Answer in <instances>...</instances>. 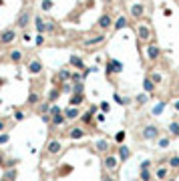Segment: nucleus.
I'll return each mask as SVG.
<instances>
[{
	"instance_id": "nucleus-12",
	"label": "nucleus",
	"mask_w": 179,
	"mask_h": 181,
	"mask_svg": "<svg viewBox=\"0 0 179 181\" xmlns=\"http://www.w3.org/2000/svg\"><path fill=\"white\" fill-rule=\"evenodd\" d=\"M26 68H28V73H30V74H40V73H42V62H40L38 59H32L30 62H28Z\"/></svg>"
},
{
	"instance_id": "nucleus-43",
	"label": "nucleus",
	"mask_w": 179,
	"mask_h": 181,
	"mask_svg": "<svg viewBox=\"0 0 179 181\" xmlns=\"http://www.w3.org/2000/svg\"><path fill=\"white\" fill-rule=\"evenodd\" d=\"M99 109H101V113H109V109H111V105H109L107 101H103V103L99 105Z\"/></svg>"
},
{
	"instance_id": "nucleus-13",
	"label": "nucleus",
	"mask_w": 179,
	"mask_h": 181,
	"mask_svg": "<svg viewBox=\"0 0 179 181\" xmlns=\"http://www.w3.org/2000/svg\"><path fill=\"white\" fill-rule=\"evenodd\" d=\"M109 149H111V143H109V141L107 139H99L97 141V143H95V151H97V153H109Z\"/></svg>"
},
{
	"instance_id": "nucleus-25",
	"label": "nucleus",
	"mask_w": 179,
	"mask_h": 181,
	"mask_svg": "<svg viewBox=\"0 0 179 181\" xmlns=\"http://www.w3.org/2000/svg\"><path fill=\"white\" fill-rule=\"evenodd\" d=\"M28 105H32V107H34V105H40V95L38 93H36V91H30V95H28Z\"/></svg>"
},
{
	"instance_id": "nucleus-18",
	"label": "nucleus",
	"mask_w": 179,
	"mask_h": 181,
	"mask_svg": "<svg viewBox=\"0 0 179 181\" xmlns=\"http://www.w3.org/2000/svg\"><path fill=\"white\" fill-rule=\"evenodd\" d=\"M155 89H157V85H155L149 77H145V79H143V91H145L147 95H153L155 93Z\"/></svg>"
},
{
	"instance_id": "nucleus-42",
	"label": "nucleus",
	"mask_w": 179,
	"mask_h": 181,
	"mask_svg": "<svg viewBox=\"0 0 179 181\" xmlns=\"http://www.w3.org/2000/svg\"><path fill=\"white\" fill-rule=\"evenodd\" d=\"M113 99H115V103H119V105H127V103H129V99H123V97H119L117 93L113 95Z\"/></svg>"
},
{
	"instance_id": "nucleus-46",
	"label": "nucleus",
	"mask_w": 179,
	"mask_h": 181,
	"mask_svg": "<svg viewBox=\"0 0 179 181\" xmlns=\"http://www.w3.org/2000/svg\"><path fill=\"white\" fill-rule=\"evenodd\" d=\"M115 141H117V143H123V141H125V131H119V133L115 135Z\"/></svg>"
},
{
	"instance_id": "nucleus-53",
	"label": "nucleus",
	"mask_w": 179,
	"mask_h": 181,
	"mask_svg": "<svg viewBox=\"0 0 179 181\" xmlns=\"http://www.w3.org/2000/svg\"><path fill=\"white\" fill-rule=\"evenodd\" d=\"M103 181H113V177H111V175L105 171V173H103Z\"/></svg>"
},
{
	"instance_id": "nucleus-48",
	"label": "nucleus",
	"mask_w": 179,
	"mask_h": 181,
	"mask_svg": "<svg viewBox=\"0 0 179 181\" xmlns=\"http://www.w3.org/2000/svg\"><path fill=\"white\" fill-rule=\"evenodd\" d=\"M149 167H151V161H149V159H145V161L139 165V169H149Z\"/></svg>"
},
{
	"instance_id": "nucleus-38",
	"label": "nucleus",
	"mask_w": 179,
	"mask_h": 181,
	"mask_svg": "<svg viewBox=\"0 0 179 181\" xmlns=\"http://www.w3.org/2000/svg\"><path fill=\"white\" fill-rule=\"evenodd\" d=\"M10 60H12V62H20V60H22V50H12V53H10Z\"/></svg>"
},
{
	"instance_id": "nucleus-39",
	"label": "nucleus",
	"mask_w": 179,
	"mask_h": 181,
	"mask_svg": "<svg viewBox=\"0 0 179 181\" xmlns=\"http://www.w3.org/2000/svg\"><path fill=\"white\" fill-rule=\"evenodd\" d=\"M48 115H50V117H56V115H62V109H60L59 105H50V111H48Z\"/></svg>"
},
{
	"instance_id": "nucleus-49",
	"label": "nucleus",
	"mask_w": 179,
	"mask_h": 181,
	"mask_svg": "<svg viewBox=\"0 0 179 181\" xmlns=\"http://www.w3.org/2000/svg\"><path fill=\"white\" fill-rule=\"evenodd\" d=\"M0 133H6V121L0 119Z\"/></svg>"
},
{
	"instance_id": "nucleus-19",
	"label": "nucleus",
	"mask_w": 179,
	"mask_h": 181,
	"mask_svg": "<svg viewBox=\"0 0 179 181\" xmlns=\"http://www.w3.org/2000/svg\"><path fill=\"white\" fill-rule=\"evenodd\" d=\"M167 175H169V167L167 165H159L157 171H155V177L159 181H167Z\"/></svg>"
},
{
	"instance_id": "nucleus-28",
	"label": "nucleus",
	"mask_w": 179,
	"mask_h": 181,
	"mask_svg": "<svg viewBox=\"0 0 179 181\" xmlns=\"http://www.w3.org/2000/svg\"><path fill=\"white\" fill-rule=\"evenodd\" d=\"M165 105H167L165 101H159V103H157V105H155V107H153V111H151V113L155 115V117H159V115L163 113V109H165Z\"/></svg>"
},
{
	"instance_id": "nucleus-15",
	"label": "nucleus",
	"mask_w": 179,
	"mask_h": 181,
	"mask_svg": "<svg viewBox=\"0 0 179 181\" xmlns=\"http://www.w3.org/2000/svg\"><path fill=\"white\" fill-rule=\"evenodd\" d=\"M28 22H30V10H22L18 16V22H16V26L18 28H26Z\"/></svg>"
},
{
	"instance_id": "nucleus-36",
	"label": "nucleus",
	"mask_w": 179,
	"mask_h": 181,
	"mask_svg": "<svg viewBox=\"0 0 179 181\" xmlns=\"http://www.w3.org/2000/svg\"><path fill=\"white\" fill-rule=\"evenodd\" d=\"M53 6H54V2H53V0H42V2H40V8H42L44 12L53 10Z\"/></svg>"
},
{
	"instance_id": "nucleus-7",
	"label": "nucleus",
	"mask_w": 179,
	"mask_h": 181,
	"mask_svg": "<svg viewBox=\"0 0 179 181\" xmlns=\"http://www.w3.org/2000/svg\"><path fill=\"white\" fill-rule=\"evenodd\" d=\"M129 14H131L133 18H141V16L145 14V4H143V2H135V4H131Z\"/></svg>"
},
{
	"instance_id": "nucleus-30",
	"label": "nucleus",
	"mask_w": 179,
	"mask_h": 181,
	"mask_svg": "<svg viewBox=\"0 0 179 181\" xmlns=\"http://www.w3.org/2000/svg\"><path fill=\"white\" fill-rule=\"evenodd\" d=\"M157 145H159V149H167L171 145V139H169V137H159V139H157Z\"/></svg>"
},
{
	"instance_id": "nucleus-45",
	"label": "nucleus",
	"mask_w": 179,
	"mask_h": 181,
	"mask_svg": "<svg viewBox=\"0 0 179 181\" xmlns=\"http://www.w3.org/2000/svg\"><path fill=\"white\" fill-rule=\"evenodd\" d=\"M71 80H73V83H80V80H85V79H83V74H80V73H73Z\"/></svg>"
},
{
	"instance_id": "nucleus-34",
	"label": "nucleus",
	"mask_w": 179,
	"mask_h": 181,
	"mask_svg": "<svg viewBox=\"0 0 179 181\" xmlns=\"http://www.w3.org/2000/svg\"><path fill=\"white\" fill-rule=\"evenodd\" d=\"M149 97H151V95L141 93V95H137V97H135V101H137V105H145L147 101H149Z\"/></svg>"
},
{
	"instance_id": "nucleus-4",
	"label": "nucleus",
	"mask_w": 179,
	"mask_h": 181,
	"mask_svg": "<svg viewBox=\"0 0 179 181\" xmlns=\"http://www.w3.org/2000/svg\"><path fill=\"white\" fill-rule=\"evenodd\" d=\"M113 22H115L113 16H111L109 12H105V14H103V16L99 18V22H97V28H99V30H111Z\"/></svg>"
},
{
	"instance_id": "nucleus-24",
	"label": "nucleus",
	"mask_w": 179,
	"mask_h": 181,
	"mask_svg": "<svg viewBox=\"0 0 179 181\" xmlns=\"http://www.w3.org/2000/svg\"><path fill=\"white\" fill-rule=\"evenodd\" d=\"M50 125H53V127H62V125H66L65 113H62V115H56V117H53V121H50Z\"/></svg>"
},
{
	"instance_id": "nucleus-40",
	"label": "nucleus",
	"mask_w": 179,
	"mask_h": 181,
	"mask_svg": "<svg viewBox=\"0 0 179 181\" xmlns=\"http://www.w3.org/2000/svg\"><path fill=\"white\" fill-rule=\"evenodd\" d=\"M93 117H95V115L91 113V111H86V113L80 115V121H83V123H91V121H93Z\"/></svg>"
},
{
	"instance_id": "nucleus-41",
	"label": "nucleus",
	"mask_w": 179,
	"mask_h": 181,
	"mask_svg": "<svg viewBox=\"0 0 179 181\" xmlns=\"http://www.w3.org/2000/svg\"><path fill=\"white\" fill-rule=\"evenodd\" d=\"M73 93H85V85H83V80L73 85Z\"/></svg>"
},
{
	"instance_id": "nucleus-14",
	"label": "nucleus",
	"mask_w": 179,
	"mask_h": 181,
	"mask_svg": "<svg viewBox=\"0 0 179 181\" xmlns=\"http://www.w3.org/2000/svg\"><path fill=\"white\" fill-rule=\"evenodd\" d=\"M68 62H71V67L79 68V71H83V73L86 71V67H85V60H83V56H77V54H73V56L68 59Z\"/></svg>"
},
{
	"instance_id": "nucleus-2",
	"label": "nucleus",
	"mask_w": 179,
	"mask_h": 181,
	"mask_svg": "<svg viewBox=\"0 0 179 181\" xmlns=\"http://www.w3.org/2000/svg\"><path fill=\"white\" fill-rule=\"evenodd\" d=\"M107 77H111V74H119V73H123V62L121 60H117V59H109L107 60Z\"/></svg>"
},
{
	"instance_id": "nucleus-33",
	"label": "nucleus",
	"mask_w": 179,
	"mask_h": 181,
	"mask_svg": "<svg viewBox=\"0 0 179 181\" xmlns=\"http://www.w3.org/2000/svg\"><path fill=\"white\" fill-rule=\"evenodd\" d=\"M16 175H18L16 173V169H6V171H4V179L6 181H14L16 179Z\"/></svg>"
},
{
	"instance_id": "nucleus-26",
	"label": "nucleus",
	"mask_w": 179,
	"mask_h": 181,
	"mask_svg": "<svg viewBox=\"0 0 179 181\" xmlns=\"http://www.w3.org/2000/svg\"><path fill=\"white\" fill-rule=\"evenodd\" d=\"M71 77H73V73H71L68 68H60V71H59V79L62 80V83H68Z\"/></svg>"
},
{
	"instance_id": "nucleus-8",
	"label": "nucleus",
	"mask_w": 179,
	"mask_h": 181,
	"mask_svg": "<svg viewBox=\"0 0 179 181\" xmlns=\"http://www.w3.org/2000/svg\"><path fill=\"white\" fill-rule=\"evenodd\" d=\"M47 151H48V155H59L62 151V143L59 139H50L47 145Z\"/></svg>"
},
{
	"instance_id": "nucleus-51",
	"label": "nucleus",
	"mask_w": 179,
	"mask_h": 181,
	"mask_svg": "<svg viewBox=\"0 0 179 181\" xmlns=\"http://www.w3.org/2000/svg\"><path fill=\"white\" fill-rule=\"evenodd\" d=\"M14 119H16V121H22V119H24V113H22V111H16V113H14Z\"/></svg>"
},
{
	"instance_id": "nucleus-27",
	"label": "nucleus",
	"mask_w": 179,
	"mask_h": 181,
	"mask_svg": "<svg viewBox=\"0 0 179 181\" xmlns=\"http://www.w3.org/2000/svg\"><path fill=\"white\" fill-rule=\"evenodd\" d=\"M153 179V173L149 169H139V181H151Z\"/></svg>"
},
{
	"instance_id": "nucleus-37",
	"label": "nucleus",
	"mask_w": 179,
	"mask_h": 181,
	"mask_svg": "<svg viewBox=\"0 0 179 181\" xmlns=\"http://www.w3.org/2000/svg\"><path fill=\"white\" fill-rule=\"evenodd\" d=\"M147 77H149V79H151L153 83H155V85H161V80H163V77H161V73H149V74H147Z\"/></svg>"
},
{
	"instance_id": "nucleus-57",
	"label": "nucleus",
	"mask_w": 179,
	"mask_h": 181,
	"mask_svg": "<svg viewBox=\"0 0 179 181\" xmlns=\"http://www.w3.org/2000/svg\"><path fill=\"white\" fill-rule=\"evenodd\" d=\"M0 181H6V179H4V177H2V179H0Z\"/></svg>"
},
{
	"instance_id": "nucleus-1",
	"label": "nucleus",
	"mask_w": 179,
	"mask_h": 181,
	"mask_svg": "<svg viewBox=\"0 0 179 181\" xmlns=\"http://www.w3.org/2000/svg\"><path fill=\"white\" fill-rule=\"evenodd\" d=\"M141 137L147 139V141L159 139V127H157V125H145V127L141 129Z\"/></svg>"
},
{
	"instance_id": "nucleus-47",
	"label": "nucleus",
	"mask_w": 179,
	"mask_h": 181,
	"mask_svg": "<svg viewBox=\"0 0 179 181\" xmlns=\"http://www.w3.org/2000/svg\"><path fill=\"white\" fill-rule=\"evenodd\" d=\"M34 42H36L38 47H42V44H44V36H42V34H38V36L34 38Z\"/></svg>"
},
{
	"instance_id": "nucleus-54",
	"label": "nucleus",
	"mask_w": 179,
	"mask_h": 181,
	"mask_svg": "<svg viewBox=\"0 0 179 181\" xmlns=\"http://www.w3.org/2000/svg\"><path fill=\"white\" fill-rule=\"evenodd\" d=\"M95 117H97V121H99V123H101V121L105 119V113H97V115H95Z\"/></svg>"
},
{
	"instance_id": "nucleus-59",
	"label": "nucleus",
	"mask_w": 179,
	"mask_h": 181,
	"mask_svg": "<svg viewBox=\"0 0 179 181\" xmlns=\"http://www.w3.org/2000/svg\"><path fill=\"white\" fill-rule=\"evenodd\" d=\"M137 181H139V179H137Z\"/></svg>"
},
{
	"instance_id": "nucleus-56",
	"label": "nucleus",
	"mask_w": 179,
	"mask_h": 181,
	"mask_svg": "<svg viewBox=\"0 0 179 181\" xmlns=\"http://www.w3.org/2000/svg\"><path fill=\"white\" fill-rule=\"evenodd\" d=\"M4 159H6V157H4V155L0 153V165H2V163H4Z\"/></svg>"
},
{
	"instance_id": "nucleus-23",
	"label": "nucleus",
	"mask_w": 179,
	"mask_h": 181,
	"mask_svg": "<svg viewBox=\"0 0 179 181\" xmlns=\"http://www.w3.org/2000/svg\"><path fill=\"white\" fill-rule=\"evenodd\" d=\"M103 40H105V34H99V36H95V38H89V40H86L85 47H86V48H91V47H95V44H101Z\"/></svg>"
},
{
	"instance_id": "nucleus-20",
	"label": "nucleus",
	"mask_w": 179,
	"mask_h": 181,
	"mask_svg": "<svg viewBox=\"0 0 179 181\" xmlns=\"http://www.w3.org/2000/svg\"><path fill=\"white\" fill-rule=\"evenodd\" d=\"M127 24H129V22H127V16H125V14H121L119 18L113 22V30H115V32H117V30H123Z\"/></svg>"
},
{
	"instance_id": "nucleus-3",
	"label": "nucleus",
	"mask_w": 179,
	"mask_h": 181,
	"mask_svg": "<svg viewBox=\"0 0 179 181\" xmlns=\"http://www.w3.org/2000/svg\"><path fill=\"white\" fill-rule=\"evenodd\" d=\"M119 157H117V155H105V159H103V167H105V171L107 173H109V171H111V173H113L115 169L119 167Z\"/></svg>"
},
{
	"instance_id": "nucleus-50",
	"label": "nucleus",
	"mask_w": 179,
	"mask_h": 181,
	"mask_svg": "<svg viewBox=\"0 0 179 181\" xmlns=\"http://www.w3.org/2000/svg\"><path fill=\"white\" fill-rule=\"evenodd\" d=\"M44 32H54V24H53V22H47V28H44Z\"/></svg>"
},
{
	"instance_id": "nucleus-29",
	"label": "nucleus",
	"mask_w": 179,
	"mask_h": 181,
	"mask_svg": "<svg viewBox=\"0 0 179 181\" xmlns=\"http://www.w3.org/2000/svg\"><path fill=\"white\" fill-rule=\"evenodd\" d=\"M59 97H60V89L54 87V89H50V93H48V99H47V101H48V103H54Z\"/></svg>"
},
{
	"instance_id": "nucleus-21",
	"label": "nucleus",
	"mask_w": 179,
	"mask_h": 181,
	"mask_svg": "<svg viewBox=\"0 0 179 181\" xmlns=\"http://www.w3.org/2000/svg\"><path fill=\"white\" fill-rule=\"evenodd\" d=\"M34 26H36V32H38V34H44L47 22L42 20V16H40V14H36V16H34Z\"/></svg>"
},
{
	"instance_id": "nucleus-6",
	"label": "nucleus",
	"mask_w": 179,
	"mask_h": 181,
	"mask_svg": "<svg viewBox=\"0 0 179 181\" xmlns=\"http://www.w3.org/2000/svg\"><path fill=\"white\" fill-rule=\"evenodd\" d=\"M137 38H139V42H147L151 38V28L147 24H139L137 26Z\"/></svg>"
},
{
	"instance_id": "nucleus-44",
	"label": "nucleus",
	"mask_w": 179,
	"mask_h": 181,
	"mask_svg": "<svg viewBox=\"0 0 179 181\" xmlns=\"http://www.w3.org/2000/svg\"><path fill=\"white\" fill-rule=\"evenodd\" d=\"M8 139H10V135L8 133H0V145H6Z\"/></svg>"
},
{
	"instance_id": "nucleus-58",
	"label": "nucleus",
	"mask_w": 179,
	"mask_h": 181,
	"mask_svg": "<svg viewBox=\"0 0 179 181\" xmlns=\"http://www.w3.org/2000/svg\"><path fill=\"white\" fill-rule=\"evenodd\" d=\"M167 181H175V179H167Z\"/></svg>"
},
{
	"instance_id": "nucleus-9",
	"label": "nucleus",
	"mask_w": 179,
	"mask_h": 181,
	"mask_svg": "<svg viewBox=\"0 0 179 181\" xmlns=\"http://www.w3.org/2000/svg\"><path fill=\"white\" fill-rule=\"evenodd\" d=\"M14 38H16V30L8 28V30H4L0 34V44H10V42H14Z\"/></svg>"
},
{
	"instance_id": "nucleus-31",
	"label": "nucleus",
	"mask_w": 179,
	"mask_h": 181,
	"mask_svg": "<svg viewBox=\"0 0 179 181\" xmlns=\"http://www.w3.org/2000/svg\"><path fill=\"white\" fill-rule=\"evenodd\" d=\"M16 165H18V159H4V163H2L4 169H16Z\"/></svg>"
},
{
	"instance_id": "nucleus-32",
	"label": "nucleus",
	"mask_w": 179,
	"mask_h": 181,
	"mask_svg": "<svg viewBox=\"0 0 179 181\" xmlns=\"http://www.w3.org/2000/svg\"><path fill=\"white\" fill-rule=\"evenodd\" d=\"M167 165L173 169H179V157L177 155H173V157H167Z\"/></svg>"
},
{
	"instance_id": "nucleus-35",
	"label": "nucleus",
	"mask_w": 179,
	"mask_h": 181,
	"mask_svg": "<svg viewBox=\"0 0 179 181\" xmlns=\"http://www.w3.org/2000/svg\"><path fill=\"white\" fill-rule=\"evenodd\" d=\"M48 111H50V103H48V101L38 105V113H40V115H48Z\"/></svg>"
},
{
	"instance_id": "nucleus-55",
	"label": "nucleus",
	"mask_w": 179,
	"mask_h": 181,
	"mask_svg": "<svg viewBox=\"0 0 179 181\" xmlns=\"http://www.w3.org/2000/svg\"><path fill=\"white\" fill-rule=\"evenodd\" d=\"M173 109H175V111H177V113H179V99L175 101V103H173Z\"/></svg>"
},
{
	"instance_id": "nucleus-52",
	"label": "nucleus",
	"mask_w": 179,
	"mask_h": 181,
	"mask_svg": "<svg viewBox=\"0 0 179 181\" xmlns=\"http://www.w3.org/2000/svg\"><path fill=\"white\" fill-rule=\"evenodd\" d=\"M62 91H65V93H73V87H71L68 83H65V85H62Z\"/></svg>"
},
{
	"instance_id": "nucleus-11",
	"label": "nucleus",
	"mask_w": 179,
	"mask_h": 181,
	"mask_svg": "<svg viewBox=\"0 0 179 181\" xmlns=\"http://www.w3.org/2000/svg\"><path fill=\"white\" fill-rule=\"evenodd\" d=\"M85 93H73V97L68 99V107H80L85 103Z\"/></svg>"
},
{
	"instance_id": "nucleus-10",
	"label": "nucleus",
	"mask_w": 179,
	"mask_h": 181,
	"mask_svg": "<svg viewBox=\"0 0 179 181\" xmlns=\"http://www.w3.org/2000/svg\"><path fill=\"white\" fill-rule=\"evenodd\" d=\"M62 113H65V119H66V121L80 119V107H66Z\"/></svg>"
},
{
	"instance_id": "nucleus-16",
	"label": "nucleus",
	"mask_w": 179,
	"mask_h": 181,
	"mask_svg": "<svg viewBox=\"0 0 179 181\" xmlns=\"http://www.w3.org/2000/svg\"><path fill=\"white\" fill-rule=\"evenodd\" d=\"M117 157H119V161H129V157H131V149L127 147V145H119V149H117Z\"/></svg>"
},
{
	"instance_id": "nucleus-17",
	"label": "nucleus",
	"mask_w": 179,
	"mask_h": 181,
	"mask_svg": "<svg viewBox=\"0 0 179 181\" xmlns=\"http://www.w3.org/2000/svg\"><path fill=\"white\" fill-rule=\"evenodd\" d=\"M66 135H68V139H74V141H77V139H83L86 133H85V129L73 127V129H68V133H66Z\"/></svg>"
},
{
	"instance_id": "nucleus-5",
	"label": "nucleus",
	"mask_w": 179,
	"mask_h": 181,
	"mask_svg": "<svg viewBox=\"0 0 179 181\" xmlns=\"http://www.w3.org/2000/svg\"><path fill=\"white\" fill-rule=\"evenodd\" d=\"M159 56H161V47L157 42H149L147 44V59L153 62V60H157Z\"/></svg>"
},
{
	"instance_id": "nucleus-22",
	"label": "nucleus",
	"mask_w": 179,
	"mask_h": 181,
	"mask_svg": "<svg viewBox=\"0 0 179 181\" xmlns=\"http://www.w3.org/2000/svg\"><path fill=\"white\" fill-rule=\"evenodd\" d=\"M167 133L171 135V137H179V123L177 121H173V123L167 125Z\"/></svg>"
}]
</instances>
